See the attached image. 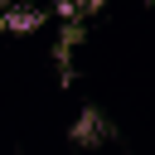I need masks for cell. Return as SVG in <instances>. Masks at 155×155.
Here are the masks:
<instances>
[{"mask_svg": "<svg viewBox=\"0 0 155 155\" xmlns=\"http://www.w3.org/2000/svg\"><path fill=\"white\" fill-rule=\"evenodd\" d=\"M102 136H107L102 111H82V116H78V126H73V140H78V145H97Z\"/></svg>", "mask_w": 155, "mask_h": 155, "instance_id": "1", "label": "cell"}]
</instances>
